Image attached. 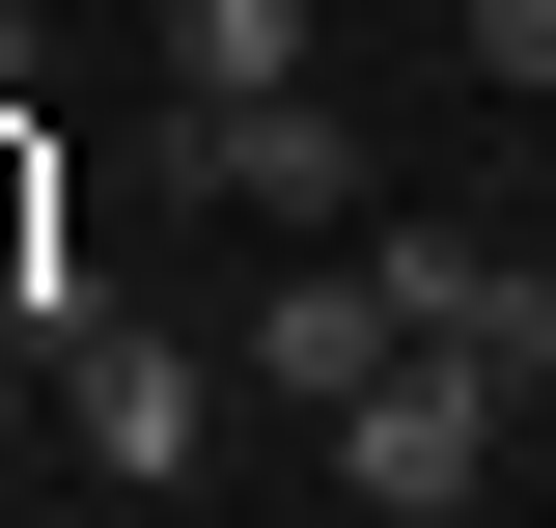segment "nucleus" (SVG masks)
<instances>
[{"label":"nucleus","mask_w":556,"mask_h":528,"mask_svg":"<svg viewBox=\"0 0 556 528\" xmlns=\"http://www.w3.org/2000/svg\"><path fill=\"white\" fill-rule=\"evenodd\" d=\"M28 362H56V445L112 473V501H167V473L223 445V390H251V362H223V334H167V306H56Z\"/></svg>","instance_id":"obj_1"},{"label":"nucleus","mask_w":556,"mask_h":528,"mask_svg":"<svg viewBox=\"0 0 556 528\" xmlns=\"http://www.w3.org/2000/svg\"><path fill=\"white\" fill-rule=\"evenodd\" d=\"M501 417H529V390L417 334V362H362V390H334V473H362L390 528H473V473H501Z\"/></svg>","instance_id":"obj_2"},{"label":"nucleus","mask_w":556,"mask_h":528,"mask_svg":"<svg viewBox=\"0 0 556 528\" xmlns=\"http://www.w3.org/2000/svg\"><path fill=\"white\" fill-rule=\"evenodd\" d=\"M362 278H390L445 362H501V390H556V251H501V223H362Z\"/></svg>","instance_id":"obj_3"},{"label":"nucleus","mask_w":556,"mask_h":528,"mask_svg":"<svg viewBox=\"0 0 556 528\" xmlns=\"http://www.w3.org/2000/svg\"><path fill=\"white\" fill-rule=\"evenodd\" d=\"M167 196H223V223H334L362 167H334L306 84H195V112H167Z\"/></svg>","instance_id":"obj_4"},{"label":"nucleus","mask_w":556,"mask_h":528,"mask_svg":"<svg viewBox=\"0 0 556 528\" xmlns=\"http://www.w3.org/2000/svg\"><path fill=\"white\" fill-rule=\"evenodd\" d=\"M223 362H251V390H278V417H334V390H362V362H417V306H390V278H362V251H334V278H278V306H251V334H223Z\"/></svg>","instance_id":"obj_5"},{"label":"nucleus","mask_w":556,"mask_h":528,"mask_svg":"<svg viewBox=\"0 0 556 528\" xmlns=\"http://www.w3.org/2000/svg\"><path fill=\"white\" fill-rule=\"evenodd\" d=\"M167 84H306V0H167Z\"/></svg>","instance_id":"obj_6"},{"label":"nucleus","mask_w":556,"mask_h":528,"mask_svg":"<svg viewBox=\"0 0 556 528\" xmlns=\"http://www.w3.org/2000/svg\"><path fill=\"white\" fill-rule=\"evenodd\" d=\"M473 56H501V84H556V0H473Z\"/></svg>","instance_id":"obj_7"},{"label":"nucleus","mask_w":556,"mask_h":528,"mask_svg":"<svg viewBox=\"0 0 556 528\" xmlns=\"http://www.w3.org/2000/svg\"><path fill=\"white\" fill-rule=\"evenodd\" d=\"M28 84H56V28H28V0H0V112H28Z\"/></svg>","instance_id":"obj_8"}]
</instances>
